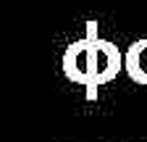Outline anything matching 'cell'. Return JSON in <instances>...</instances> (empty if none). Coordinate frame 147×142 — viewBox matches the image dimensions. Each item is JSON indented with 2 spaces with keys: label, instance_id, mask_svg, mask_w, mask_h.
<instances>
[{
  "label": "cell",
  "instance_id": "6da1fadb",
  "mask_svg": "<svg viewBox=\"0 0 147 142\" xmlns=\"http://www.w3.org/2000/svg\"><path fill=\"white\" fill-rule=\"evenodd\" d=\"M118 66H121V58L113 45L92 40V47H89V87L92 90H95V84L113 79Z\"/></svg>",
  "mask_w": 147,
  "mask_h": 142
},
{
  "label": "cell",
  "instance_id": "7a4b0ae2",
  "mask_svg": "<svg viewBox=\"0 0 147 142\" xmlns=\"http://www.w3.org/2000/svg\"><path fill=\"white\" fill-rule=\"evenodd\" d=\"M89 47H92V37L74 45L66 53V74L74 82H87L89 84Z\"/></svg>",
  "mask_w": 147,
  "mask_h": 142
},
{
  "label": "cell",
  "instance_id": "3957f363",
  "mask_svg": "<svg viewBox=\"0 0 147 142\" xmlns=\"http://www.w3.org/2000/svg\"><path fill=\"white\" fill-rule=\"evenodd\" d=\"M126 68L129 76L139 84H147V40H139L126 53Z\"/></svg>",
  "mask_w": 147,
  "mask_h": 142
}]
</instances>
